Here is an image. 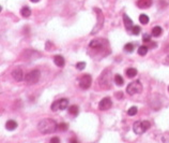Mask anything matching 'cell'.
<instances>
[{
  "label": "cell",
  "mask_w": 169,
  "mask_h": 143,
  "mask_svg": "<svg viewBox=\"0 0 169 143\" xmlns=\"http://www.w3.org/2000/svg\"><path fill=\"white\" fill-rule=\"evenodd\" d=\"M31 1H32V2H33V3H35V2H39V1H40V0H31Z\"/></svg>",
  "instance_id": "32"
},
{
  "label": "cell",
  "mask_w": 169,
  "mask_h": 143,
  "mask_svg": "<svg viewBox=\"0 0 169 143\" xmlns=\"http://www.w3.org/2000/svg\"><path fill=\"white\" fill-rule=\"evenodd\" d=\"M68 112L69 114L71 115V116H77L78 115V113H79V108H78V105H71V107H69V109H68Z\"/></svg>",
  "instance_id": "14"
},
{
  "label": "cell",
  "mask_w": 169,
  "mask_h": 143,
  "mask_svg": "<svg viewBox=\"0 0 169 143\" xmlns=\"http://www.w3.org/2000/svg\"><path fill=\"white\" fill-rule=\"evenodd\" d=\"M143 91V85L139 81H133L132 83L128 84V86L126 87V93L128 95H135L139 94Z\"/></svg>",
  "instance_id": "7"
},
{
  "label": "cell",
  "mask_w": 169,
  "mask_h": 143,
  "mask_svg": "<svg viewBox=\"0 0 169 143\" xmlns=\"http://www.w3.org/2000/svg\"><path fill=\"white\" fill-rule=\"evenodd\" d=\"M123 22H124V26H125V28H126L128 30L132 29V28L134 27V25H133V21H132L126 14L123 15Z\"/></svg>",
  "instance_id": "13"
},
{
  "label": "cell",
  "mask_w": 169,
  "mask_h": 143,
  "mask_svg": "<svg viewBox=\"0 0 169 143\" xmlns=\"http://www.w3.org/2000/svg\"><path fill=\"white\" fill-rule=\"evenodd\" d=\"M117 97L119 98V99H121V98H122V93H118V94H117Z\"/></svg>",
  "instance_id": "31"
},
{
  "label": "cell",
  "mask_w": 169,
  "mask_h": 143,
  "mask_svg": "<svg viewBox=\"0 0 169 143\" xmlns=\"http://www.w3.org/2000/svg\"><path fill=\"white\" fill-rule=\"evenodd\" d=\"M70 143H79V141L76 138H71L70 139Z\"/></svg>",
  "instance_id": "30"
},
{
  "label": "cell",
  "mask_w": 169,
  "mask_h": 143,
  "mask_svg": "<svg viewBox=\"0 0 169 143\" xmlns=\"http://www.w3.org/2000/svg\"><path fill=\"white\" fill-rule=\"evenodd\" d=\"M76 68H77L78 70H83V69L86 68V63H83V61L77 63V64H76Z\"/></svg>",
  "instance_id": "27"
},
{
  "label": "cell",
  "mask_w": 169,
  "mask_h": 143,
  "mask_svg": "<svg viewBox=\"0 0 169 143\" xmlns=\"http://www.w3.org/2000/svg\"><path fill=\"white\" fill-rule=\"evenodd\" d=\"M162 32H163V29L159 26H155L152 29V36L153 37H159L162 34Z\"/></svg>",
  "instance_id": "17"
},
{
  "label": "cell",
  "mask_w": 169,
  "mask_h": 143,
  "mask_svg": "<svg viewBox=\"0 0 169 143\" xmlns=\"http://www.w3.org/2000/svg\"><path fill=\"white\" fill-rule=\"evenodd\" d=\"M92 83V78L89 74H85L83 76L79 78V86L81 87L83 89H88L91 86Z\"/></svg>",
  "instance_id": "9"
},
{
  "label": "cell",
  "mask_w": 169,
  "mask_h": 143,
  "mask_svg": "<svg viewBox=\"0 0 169 143\" xmlns=\"http://www.w3.org/2000/svg\"><path fill=\"white\" fill-rule=\"evenodd\" d=\"M40 78H41V72L35 69V70H32V71L27 73L26 76H25V81H26L27 84H30V85H32V84L38 83L39 80H40Z\"/></svg>",
  "instance_id": "6"
},
{
  "label": "cell",
  "mask_w": 169,
  "mask_h": 143,
  "mask_svg": "<svg viewBox=\"0 0 169 143\" xmlns=\"http://www.w3.org/2000/svg\"><path fill=\"white\" fill-rule=\"evenodd\" d=\"M110 76H111V72L110 70H104V71L102 72L101 76L98 78V82L101 84L102 86H104L106 88H109L110 87V82H111V79H110Z\"/></svg>",
  "instance_id": "5"
},
{
  "label": "cell",
  "mask_w": 169,
  "mask_h": 143,
  "mask_svg": "<svg viewBox=\"0 0 169 143\" xmlns=\"http://www.w3.org/2000/svg\"><path fill=\"white\" fill-rule=\"evenodd\" d=\"M168 91H169V86H168Z\"/></svg>",
  "instance_id": "33"
},
{
  "label": "cell",
  "mask_w": 169,
  "mask_h": 143,
  "mask_svg": "<svg viewBox=\"0 0 169 143\" xmlns=\"http://www.w3.org/2000/svg\"><path fill=\"white\" fill-rule=\"evenodd\" d=\"M139 32H140V27H139V26H135V25H134V27L132 28V34H135V36H137V34H139Z\"/></svg>",
  "instance_id": "26"
},
{
  "label": "cell",
  "mask_w": 169,
  "mask_h": 143,
  "mask_svg": "<svg viewBox=\"0 0 169 143\" xmlns=\"http://www.w3.org/2000/svg\"><path fill=\"white\" fill-rule=\"evenodd\" d=\"M113 81H115V83H116L117 85H119V86L123 85V83H124L123 78H122L120 74H116V75H115V76H113Z\"/></svg>",
  "instance_id": "18"
},
{
  "label": "cell",
  "mask_w": 169,
  "mask_h": 143,
  "mask_svg": "<svg viewBox=\"0 0 169 143\" xmlns=\"http://www.w3.org/2000/svg\"><path fill=\"white\" fill-rule=\"evenodd\" d=\"M20 14L23 15L24 17H28V16H30L31 14V11H30V9L28 7H24L22 10H20Z\"/></svg>",
  "instance_id": "20"
},
{
  "label": "cell",
  "mask_w": 169,
  "mask_h": 143,
  "mask_svg": "<svg viewBox=\"0 0 169 143\" xmlns=\"http://www.w3.org/2000/svg\"><path fill=\"white\" fill-rule=\"evenodd\" d=\"M139 22L143 24V25H147L148 23H149V17H148V15L146 14H141L139 16Z\"/></svg>",
  "instance_id": "21"
},
{
  "label": "cell",
  "mask_w": 169,
  "mask_h": 143,
  "mask_svg": "<svg viewBox=\"0 0 169 143\" xmlns=\"http://www.w3.org/2000/svg\"><path fill=\"white\" fill-rule=\"evenodd\" d=\"M143 40L145 43H149V42H151V36L148 34H145L143 37Z\"/></svg>",
  "instance_id": "28"
},
{
  "label": "cell",
  "mask_w": 169,
  "mask_h": 143,
  "mask_svg": "<svg viewBox=\"0 0 169 143\" xmlns=\"http://www.w3.org/2000/svg\"><path fill=\"white\" fill-rule=\"evenodd\" d=\"M147 53H148V47L145 46V45H141V46L138 49V54L140 55V56H145Z\"/></svg>",
  "instance_id": "22"
},
{
  "label": "cell",
  "mask_w": 169,
  "mask_h": 143,
  "mask_svg": "<svg viewBox=\"0 0 169 143\" xmlns=\"http://www.w3.org/2000/svg\"><path fill=\"white\" fill-rule=\"evenodd\" d=\"M136 74H137V70L135 68H128L126 70V75L128 78H134V76H136Z\"/></svg>",
  "instance_id": "19"
},
{
  "label": "cell",
  "mask_w": 169,
  "mask_h": 143,
  "mask_svg": "<svg viewBox=\"0 0 169 143\" xmlns=\"http://www.w3.org/2000/svg\"><path fill=\"white\" fill-rule=\"evenodd\" d=\"M49 143H60V139L58 137H53L49 141Z\"/></svg>",
  "instance_id": "29"
},
{
  "label": "cell",
  "mask_w": 169,
  "mask_h": 143,
  "mask_svg": "<svg viewBox=\"0 0 169 143\" xmlns=\"http://www.w3.org/2000/svg\"><path fill=\"white\" fill-rule=\"evenodd\" d=\"M38 129L43 135H48V133H53L56 130H58V124L53 118H45L39 123Z\"/></svg>",
  "instance_id": "1"
},
{
  "label": "cell",
  "mask_w": 169,
  "mask_h": 143,
  "mask_svg": "<svg viewBox=\"0 0 169 143\" xmlns=\"http://www.w3.org/2000/svg\"><path fill=\"white\" fill-rule=\"evenodd\" d=\"M68 124H65V123H60V124H58V130H60V131H67L68 130Z\"/></svg>",
  "instance_id": "25"
},
{
  "label": "cell",
  "mask_w": 169,
  "mask_h": 143,
  "mask_svg": "<svg viewBox=\"0 0 169 143\" xmlns=\"http://www.w3.org/2000/svg\"><path fill=\"white\" fill-rule=\"evenodd\" d=\"M111 105H113L111 99L109 97H105L103 98L101 101H100V103H98V109L102 110V111H106V110L110 109Z\"/></svg>",
  "instance_id": "10"
},
{
  "label": "cell",
  "mask_w": 169,
  "mask_h": 143,
  "mask_svg": "<svg viewBox=\"0 0 169 143\" xmlns=\"http://www.w3.org/2000/svg\"><path fill=\"white\" fill-rule=\"evenodd\" d=\"M12 75H13L14 80H15V81H17V82H20V81L25 80V76H24L23 70H22V69H19V68L15 69L14 71L12 72Z\"/></svg>",
  "instance_id": "11"
},
{
  "label": "cell",
  "mask_w": 169,
  "mask_h": 143,
  "mask_svg": "<svg viewBox=\"0 0 169 143\" xmlns=\"http://www.w3.org/2000/svg\"><path fill=\"white\" fill-rule=\"evenodd\" d=\"M124 50L128 53H132L134 51V44L133 43H126V44L124 45Z\"/></svg>",
  "instance_id": "24"
},
{
  "label": "cell",
  "mask_w": 169,
  "mask_h": 143,
  "mask_svg": "<svg viewBox=\"0 0 169 143\" xmlns=\"http://www.w3.org/2000/svg\"><path fill=\"white\" fill-rule=\"evenodd\" d=\"M151 124L149 120H137L133 125V130L136 135H143L150 128Z\"/></svg>",
  "instance_id": "2"
},
{
  "label": "cell",
  "mask_w": 169,
  "mask_h": 143,
  "mask_svg": "<svg viewBox=\"0 0 169 143\" xmlns=\"http://www.w3.org/2000/svg\"><path fill=\"white\" fill-rule=\"evenodd\" d=\"M5 128L8 129V130H14V129H16L17 128V123H16L15 120H9L7 123H5Z\"/></svg>",
  "instance_id": "16"
},
{
  "label": "cell",
  "mask_w": 169,
  "mask_h": 143,
  "mask_svg": "<svg viewBox=\"0 0 169 143\" xmlns=\"http://www.w3.org/2000/svg\"><path fill=\"white\" fill-rule=\"evenodd\" d=\"M54 63L56 66L58 67H63L64 64H65V61H64V58L61 55H57V56L54 57Z\"/></svg>",
  "instance_id": "15"
},
{
  "label": "cell",
  "mask_w": 169,
  "mask_h": 143,
  "mask_svg": "<svg viewBox=\"0 0 169 143\" xmlns=\"http://www.w3.org/2000/svg\"><path fill=\"white\" fill-rule=\"evenodd\" d=\"M107 45H108V41L105 39H94L89 43V49L98 52V51L104 50Z\"/></svg>",
  "instance_id": "3"
},
{
  "label": "cell",
  "mask_w": 169,
  "mask_h": 143,
  "mask_svg": "<svg viewBox=\"0 0 169 143\" xmlns=\"http://www.w3.org/2000/svg\"><path fill=\"white\" fill-rule=\"evenodd\" d=\"M137 112H138V109L136 108V107H132V108H130L128 111V114L130 115V116H134V115H136L137 114Z\"/></svg>",
  "instance_id": "23"
},
{
  "label": "cell",
  "mask_w": 169,
  "mask_h": 143,
  "mask_svg": "<svg viewBox=\"0 0 169 143\" xmlns=\"http://www.w3.org/2000/svg\"><path fill=\"white\" fill-rule=\"evenodd\" d=\"M68 107H69L68 99L61 98V99H59V100H57V101L54 102L53 104H52V107H50V109L53 110V111H55V112H57V111H63V110H65Z\"/></svg>",
  "instance_id": "8"
},
{
  "label": "cell",
  "mask_w": 169,
  "mask_h": 143,
  "mask_svg": "<svg viewBox=\"0 0 169 143\" xmlns=\"http://www.w3.org/2000/svg\"><path fill=\"white\" fill-rule=\"evenodd\" d=\"M136 6L139 9H148L152 6V0H137Z\"/></svg>",
  "instance_id": "12"
},
{
  "label": "cell",
  "mask_w": 169,
  "mask_h": 143,
  "mask_svg": "<svg viewBox=\"0 0 169 143\" xmlns=\"http://www.w3.org/2000/svg\"><path fill=\"white\" fill-rule=\"evenodd\" d=\"M94 12L96 13V16H98V19H96V24H95V26H94L93 30L91 31V34H98V31L102 29V27H103V24H104V15H103V12H102L101 9L94 8Z\"/></svg>",
  "instance_id": "4"
}]
</instances>
